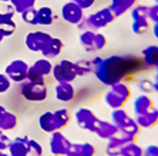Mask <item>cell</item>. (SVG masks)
I'll return each mask as SVG.
<instances>
[{
    "mask_svg": "<svg viewBox=\"0 0 158 156\" xmlns=\"http://www.w3.org/2000/svg\"><path fill=\"white\" fill-rule=\"evenodd\" d=\"M93 66L96 78L107 86L125 82L148 69L143 57L140 59L137 56H110L107 59L96 57L93 60Z\"/></svg>",
    "mask_w": 158,
    "mask_h": 156,
    "instance_id": "cell-1",
    "label": "cell"
},
{
    "mask_svg": "<svg viewBox=\"0 0 158 156\" xmlns=\"http://www.w3.org/2000/svg\"><path fill=\"white\" fill-rule=\"evenodd\" d=\"M111 122L118 127V130L121 133L128 135V136H131L134 139L141 132V127L138 126V123L135 122V119H132L131 116L128 115V112L125 110L124 108L115 109V110L111 112Z\"/></svg>",
    "mask_w": 158,
    "mask_h": 156,
    "instance_id": "cell-2",
    "label": "cell"
},
{
    "mask_svg": "<svg viewBox=\"0 0 158 156\" xmlns=\"http://www.w3.org/2000/svg\"><path fill=\"white\" fill-rule=\"evenodd\" d=\"M114 20H115V15L113 13V10L110 7H104V9H100V10L91 13L78 26H81V27L85 26L87 27L85 30H98V29H103V27H107Z\"/></svg>",
    "mask_w": 158,
    "mask_h": 156,
    "instance_id": "cell-3",
    "label": "cell"
},
{
    "mask_svg": "<svg viewBox=\"0 0 158 156\" xmlns=\"http://www.w3.org/2000/svg\"><path fill=\"white\" fill-rule=\"evenodd\" d=\"M74 119H76V123H77V126L80 129L91 132V133L96 132V127L100 122V118L96 115V112L88 108L77 109L76 113H74Z\"/></svg>",
    "mask_w": 158,
    "mask_h": 156,
    "instance_id": "cell-4",
    "label": "cell"
},
{
    "mask_svg": "<svg viewBox=\"0 0 158 156\" xmlns=\"http://www.w3.org/2000/svg\"><path fill=\"white\" fill-rule=\"evenodd\" d=\"M22 95L30 102H43L47 99L48 90L46 83H34L27 80L22 86Z\"/></svg>",
    "mask_w": 158,
    "mask_h": 156,
    "instance_id": "cell-5",
    "label": "cell"
},
{
    "mask_svg": "<svg viewBox=\"0 0 158 156\" xmlns=\"http://www.w3.org/2000/svg\"><path fill=\"white\" fill-rule=\"evenodd\" d=\"M53 76L57 82H69L71 83L74 79L77 78V73H76V66H74V62L70 60H61L60 63H57L56 66H53Z\"/></svg>",
    "mask_w": 158,
    "mask_h": 156,
    "instance_id": "cell-6",
    "label": "cell"
},
{
    "mask_svg": "<svg viewBox=\"0 0 158 156\" xmlns=\"http://www.w3.org/2000/svg\"><path fill=\"white\" fill-rule=\"evenodd\" d=\"M70 146H71V142L60 130L52 133V138H50V150H52V153L54 156H67Z\"/></svg>",
    "mask_w": 158,
    "mask_h": 156,
    "instance_id": "cell-7",
    "label": "cell"
},
{
    "mask_svg": "<svg viewBox=\"0 0 158 156\" xmlns=\"http://www.w3.org/2000/svg\"><path fill=\"white\" fill-rule=\"evenodd\" d=\"M29 65L23 60H13L10 65H7L4 73L13 82H24L27 79V72H29Z\"/></svg>",
    "mask_w": 158,
    "mask_h": 156,
    "instance_id": "cell-8",
    "label": "cell"
},
{
    "mask_svg": "<svg viewBox=\"0 0 158 156\" xmlns=\"http://www.w3.org/2000/svg\"><path fill=\"white\" fill-rule=\"evenodd\" d=\"M61 16L70 25H80L84 20V10L78 4L74 3V2H69V3H66L63 6Z\"/></svg>",
    "mask_w": 158,
    "mask_h": 156,
    "instance_id": "cell-9",
    "label": "cell"
},
{
    "mask_svg": "<svg viewBox=\"0 0 158 156\" xmlns=\"http://www.w3.org/2000/svg\"><path fill=\"white\" fill-rule=\"evenodd\" d=\"M52 37V34L46 32H30L26 36V46L31 52H41Z\"/></svg>",
    "mask_w": 158,
    "mask_h": 156,
    "instance_id": "cell-10",
    "label": "cell"
},
{
    "mask_svg": "<svg viewBox=\"0 0 158 156\" xmlns=\"http://www.w3.org/2000/svg\"><path fill=\"white\" fill-rule=\"evenodd\" d=\"M131 140H135V139L128 136V135L118 132L114 138H111L110 140H108V143H107V148H106L107 156H120L121 148L125 143H128V142H131Z\"/></svg>",
    "mask_w": 158,
    "mask_h": 156,
    "instance_id": "cell-11",
    "label": "cell"
},
{
    "mask_svg": "<svg viewBox=\"0 0 158 156\" xmlns=\"http://www.w3.org/2000/svg\"><path fill=\"white\" fill-rule=\"evenodd\" d=\"M29 139L27 136L23 138H15L13 140H10L7 150L10 156H29Z\"/></svg>",
    "mask_w": 158,
    "mask_h": 156,
    "instance_id": "cell-12",
    "label": "cell"
},
{
    "mask_svg": "<svg viewBox=\"0 0 158 156\" xmlns=\"http://www.w3.org/2000/svg\"><path fill=\"white\" fill-rule=\"evenodd\" d=\"M56 99L60 102H71L76 96V89L74 86L69 82H60L56 86Z\"/></svg>",
    "mask_w": 158,
    "mask_h": 156,
    "instance_id": "cell-13",
    "label": "cell"
},
{
    "mask_svg": "<svg viewBox=\"0 0 158 156\" xmlns=\"http://www.w3.org/2000/svg\"><path fill=\"white\" fill-rule=\"evenodd\" d=\"M118 132H120V130H118V127L115 126L113 122H107V120H101V119H100V122H98V125H97L96 132H94V133H96L100 139L110 140L111 138H114Z\"/></svg>",
    "mask_w": 158,
    "mask_h": 156,
    "instance_id": "cell-14",
    "label": "cell"
},
{
    "mask_svg": "<svg viewBox=\"0 0 158 156\" xmlns=\"http://www.w3.org/2000/svg\"><path fill=\"white\" fill-rule=\"evenodd\" d=\"M135 122L138 123V126L141 129H152L154 126L158 125V109L152 108L147 113H143V115L137 116Z\"/></svg>",
    "mask_w": 158,
    "mask_h": 156,
    "instance_id": "cell-15",
    "label": "cell"
},
{
    "mask_svg": "<svg viewBox=\"0 0 158 156\" xmlns=\"http://www.w3.org/2000/svg\"><path fill=\"white\" fill-rule=\"evenodd\" d=\"M154 108V102L148 95L143 93L140 96H137V99L134 100V105H132V110L135 113V116H140L143 113H147L148 110Z\"/></svg>",
    "mask_w": 158,
    "mask_h": 156,
    "instance_id": "cell-16",
    "label": "cell"
},
{
    "mask_svg": "<svg viewBox=\"0 0 158 156\" xmlns=\"http://www.w3.org/2000/svg\"><path fill=\"white\" fill-rule=\"evenodd\" d=\"M63 47H64V45H63V42L60 40V39L52 37L50 42L44 46L43 50H41L40 53L46 57V59H53V57H57V56L63 52Z\"/></svg>",
    "mask_w": 158,
    "mask_h": 156,
    "instance_id": "cell-17",
    "label": "cell"
},
{
    "mask_svg": "<svg viewBox=\"0 0 158 156\" xmlns=\"http://www.w3.org/2000/svg\"><path fill=\"white\" fill-rule=\"evenodd\" d=\"M17 126V118L15 113L9 112L0 105V130H13Z\"/></svg>",
    "mask_w": 158,
    "mask_h": 156,
    "instance_id": "cell-18",
    "label": "cell"
},
{
    "mask_svg": "<svg viewBox=\"0 0 158 156\" xmlns=\"http://www.w3.org/2000/svg\"><path fill=\"white\" fill-rule=\"evenodd\" d=\"M67 156H96V148L91 143H71Z\"/></svg>",
    "mask_w": 158,
    "mask_h": 156,
    "instance_id": "cell-19",
    "label": "cell"
},
{
    "mask_svg": "<svg viewBox=\"0 0 158 156\" xmlns=\"http://www.w3.org/2000/svg\"><path fill=\"white\" fill-rule=\"evenodd\" d=\"M135 4H137V0H111L110 9L113 10L115 17H118V16L124 15L125 11L131 10Z\"/></svg>",
    "mask_w": 158,
    "mask_h": 156,
    "instance_id": "cell-20",
    "label": "cell"
},
{
    "mask_svg": "<svg viewBox=\"0 0 158 156\" xmlns=\"http://www.w3.org/2000/svg\"><path fill=\"white\" fill-rule=\"evenodd\" d=\"M39 125H40L41 130H44L46 133H53L57 132V126H56L54 120V113L53 112H44L39 119Z\"/></svg>",
    "mask_w": 158,
    "mask_h": 156,
    "instance_id": "cell-21",
    "label": "cell"
},
{
    "mask_svg": "<svg viewBox=\"0 0 158 156\" xmlns=\"http://www.w3.org/2000/svg\"><path fill=\"white\" fill-rule=\"evenodd\" d=\"M143 62L145 66L150 67H157L158 66V46H148L143 50Z\"/></svg>",
    "mask_w": 158,
    "mask_h": 156,
    "instance_id": "cell-22",
    "label": "cell"
},
{
    "mask_svg": "<svg viewBox=\"0 0 158 156\" xmlns=\"http://www.w3.org/2000/svg\"><path fill=\"white\" fill-rule=\"evenodd\" d=\"M54 20V15L50 7H40L37 9L36 13V25H41V26H50Z\"/></svg>",
    "mask_w": 158,
    "mask_h": 156,
    "instance_id": "cell-23",
    "label": "cell"
},
{
    "mask_svg": "<svg viewBox=\"0 0 158 156\" xmlns=\"http://www.w3.org/2000/svg\"><path fill=\"white\" fill-rule=\"evenodd\" d=\"M110 90L111 92H114L118 97H121L125 103L131 99V89H130V86L127 85V83H124V82H118V83L111 85Z\"/></svg>",
    "mask_w": 158,
    "mask_h": 156,
    "instance_id": "cell-24",
    "label": "cell"
},
{
    "mask_svg": "<svg viewBox=\"0 0 158 156\" xmlns=\"http://www.w3.org/2000/svg\"><path fill=\"white\" fill-rule=\"evenodd\" d=\"M54 113V120H56V126H57V130H61L70 123L71 120V115L70 112L67 109H59V110L53 112Z\"/></svg>",
    "mask_w": 158,
    "mask_h": 156,
    "instance_id": "cell-25",
    "label": "cell"
},
{
    "mask_svg": "<svg viewBox=\"0 0 158 156\" xmlns=\"http://www.w3.org/2000/svg\"><path fill=\"white\" fill-rule=\"evenodd\" d=\"M120 156H144V149L135 143V140H131L121 148Z\"/></svg>",
    "mask_w": 158,
    "mask_h": 156,
    "instance_id": "cell-26",
    "label": "cell"
},
{
    "mask_svg": "<svg viewBox=\"0 0 158 156\" xmlns=\"http://www.w3.org/2000/svg\"><path fill=\"white\" fill-rule=\"evenodd\" d=\"M104 102H106L107 106H108V108H111L113 110L124 108V105H125V102L123 100L121 97H118L117 95H115L114 92H111V90L106 92V95H104Z\"/></svg>",
    "mask_w": 158,
    "mask_h": 156,
    "instance_id": "cell-27",
    "label": "cell"
},
{
    "mask_svg": "<svg viewBox=\"0 0 158 156\" xmlns=\"http://www.w3.org/2000/svg\"><path fill=\"white\" fill-rule=\"evenodd\" d=\"M31 67H34L39 73L43 74L44 78L48 76V74L53 72V65L50 63V60L46 59V57H44V59H39L37 62H34V65Z\"/></svg>",
    "mask_w": 158,
    "mask_h": 156,
    "instance_id": "cell-28",
    "label": "cell"
},
{
    "mask_svg": "<svg viewBox=\"0 0 158 156\" xmlns=\"http://www.w3.org/2000/svg\"><path fill=\"white\" fill-rule=\"evenodd\" d=\"M94 37H96V32H94V30H84V32L80 34L81 45L84 46L87 52H93V43H94Z\"/></svg>",
    "mask_w": 158,
    "mask_h": 156,
    "instance_id": "cell-29",
    "label": "cell"
},
{
    "mask_svg": "<svg viewBox=\"0 0 158 156\" xmlns=\"http://www.w3.org/2000/svg\"><path fill=\"white\" fill-rule=\"evenodd\" d=\"M74 66H76V73H77V76H85V74L91 73V72L94 70L93 62H90V60H80V62H76Z\"/></svg>",
    "mask_w": 158,
    "mask_h": 156,
    "instance_id": "cell-30",
    "label": "cell"
},
{
    "mask_svg": "<svg viewBox=\"0 0 158 156\" xmlns=\"http://www.w3.org/2000/svg\"><path fill=\"white\" fill-rule=\"evenodd\" d=\"M150 30V23L148 19H140V20H134L132 22V32L138 36H143Z\"/></svg>",
    "mask_w": 158,
    "mask_h": 156,
    "instance_id": "cell-31",
    "label": "cell"
},
{
    "mask_svg": "<svg viewBox=\"0 0 158 156\" xmlns=\"http://www.w3.org/2000/svg\"><path fill=\"white\" fill-rule=\"evenodd\" d=\"M10 2L11 6L15 7V10L19 11V13L29 10V9L34 7V4H36V0H10Z\"/></svg>",
    "mask_w": 158,
    "mask_h": 156,
    "instance_id": "cell-32",
    "label": "cell"
},
{
    "mask_svg": "<svg viewBox=\"0 0 158 156\" xmlns=\"http://www.w3.org/2000/svg\"><path fill=\"white\" fill-rule=\"evenodd\" d=\"M148 11H150V7H148V6H143V4H135V6L131 9L132 20L148 19Z\"/></svg>",
    "mask_w": 158,
    "mask_h": 156,
    "instance_id": "cell-33",
    "label": "cell"
},
{
    "mask_svg": "<svg viewBox=\"0 0 158 156\" xmlns=\"http://www.w3.org/2000/svg\"><path fill=\"white\" fill-rule=\"evenodd\" d=\"M107 46V37L103 33H96L94 37V43H93V52L96 50H103Z\"/></svg>",
    "mask_w": 158,
    "mask_h": 156,
    "instance_id": "cell-34",
    "label": "cell"
},
{
    "mask_svg": "<svg viewBox=\"0 0 158 156\" xmlns=\"http://www.w3.org/2000/svg\"><path fill=\"white\" fill-rule=\"evenodd\" d=\"M29 153L33 156H43V146L34 139H29Z\"/></svg>",
    "mask_w": 158,
    "mask_h": 156,
    "instance_id": "cell-35",
    "label": "cell"
},
{
    "mask_svg": "<svg viewBox=\"0 0 158 156\" xmlns=\"http://www.w3.org/2000/svg\"><path fill=\"white\" fill-rule=\"evenodd\" d=\"M27 80L29 82H34V83H44V76L39 73L34 67L30 66L29 72H27Z\"/></svg>",
    "mask_w": 158,
    "mask_h": 156,
    "instance_id": "cell-36",
    "label": "cell"
},
{
    "mask_svg": "<svg viewBox=\"0 0 158 156\" xmlns=\"http://www.w3.org/2000/svg\"><path fill=\"white\" fill-rule=\"evenodd\" d=\"M36 13H37V10L34 7H31V9H29V10L23 11L22 19L27 25H36Z\"/></svg>",
    "mask_w": 158,
    "mask_h": 156,
    "instance_id": "cell-37",
    "label": "cell"
},
{
    "mask_svg": "<svg viewBox=\"0 0 158 156\" xmlns=\"http://www.w3.org/2000/svg\"><path fill=\"white\" fill-rule=\"evenodd\" d=\"M138 89L143 93H151L154 92V82H151L148 79H143L138 82Z\"/></svg>",
    "mask_w": 158,
    "mask_h": 156,
    "instance_id": "cell-38",
    "label": "cell"
},
{
    "mask_svg": "<svg viewBox=\"0 0 158 156\" xmlns=\"http://www.w3.org/2000/svg\"><path fill=\"white\" fill-rule=\"evenodd\" d=\"M10 82L11 80L7 78V74L0 73V93H4V92H7V90L10 89Z\"/></svg>",
    "mask_w": 158,
    "mask_h": 156,
    "instance_id": "cell-39",
    "label": "cell"
},
{
    "mask_svg": "<svg viewBox=\"0 0 158 156\" xmlns=\"http://www.w3.org/2000/svg\"><path fill=\"white\" fill-rule=\"evenodd\" d=\"M9 145H10V139L6 136V135L0 130V152H4V150H7Z\"/></svg>",
    "mask_w": 158,
    "mask_h": 156,
    "instance_id": "cell-40",
    "label": "cell"
},
{
    "mask_svg": "<svg viewBox=\"0 0 158 156\" xmlns=\"http://www.w3.org/2000/svg\"><path fill=\"white\" fill-rule=\"evenodd\" d=\"M71 2H74L76 4H78L83 10H85V9H90L93 6V4L96 3V0H71Z\"/></svg>",
    "mask_w": 158,
    "mask_h": 156,
    "instance_id": "cell-41",
    "label": "cell"
},
{
    "mask_svg": "<svg viewBox=\"0 0 158 156\" xmlns=\"http://www.w3.org/2000/svg\"><path fill=\"white\" fill-rule=\"evenodd\" d=\"M148 19H150L151 22L158 23V4L151 6L150 7V11H148Z\"/></svg>",
    "mask_w": 158,
    "mask_h": 156,
    "instance_id": "cell-42",
    "label": "cell"
},
{
    "mask_svg": "<svg viewBox=\"0 0 158 156\" xmlns=\"http://www.w3.org/2000/svg\"><path fill=\"white\" fill-rule=\"evenodd\" d=\"M144 156H158V146L150 145L144 149Z\"/></svg>",
    "mask_w": 158,
    "mask_h": 156,
    "instance_id": "cell-43",
    "label": "cell"
},
{
    "mask_svg": "<svg viewBox=\"0 0 158 156\" xmlns=\"http://www.w3.org/2000/svg\"><path fill=\"white\" fill-rule=\"evenodd\" d=\"M154 92L158 93V73L155 74V79H154Z\"/></svg>",
    "mask_w": 158,
    "mask_h": 156,
    "instance_id": "cell-44",
    "label": "cell"
},
{
    "mask_svg": "<svg viewBox=\"0 0 158 156\" xmlns=\"http://www.w3.org/2000/svg\"><path fill=\"white\" fill-rule=\"evenodd\" d=\"M152 32H154V36L158 39V23H154V26H152Z\"/></svg>",
    "mask_w": 158,
    "mask_h": 156,
    "instance_id": "cell-45",
    "label": "cell"
},
{
    "mask_svg": "<svg viewBox=\"0 0 158 156\" xmlns=\"http://www.w3.org/2000/svg\"><path fill=\"white\" fill-rule=\"evenodd\" d=\"M4 37H6V33H4V32H3V30H2V29H0V42H2V40H3V39H4Z\"/></svg>",
    "mask_w": 158,
    "mask_h": 156,
    "instance_id": "cell-46",
    "label": "cell"
},
{
    "mask_svg": "<svg viewBox=\"0 0 158 156\" xmlns=\"http://www.w3.org/2000/svg\"><path fill=\"white\" fill-rule=\"evenodd\" d=\"M0 156H10L9 153H6V152H0Z\"/></svg>",
    "mask_w": 158,
    "mask_h": 156,
    "instance_id": "cell-47",
    "label": "cell"
},
{
    "mask_svg": "<svg viewBox=\"0 0 158 156\" xmlns=\"http://www.w3.org/2000/svg\"><path fill=\"white\" fill-rule=\"evenodd\" d=\"M0 2H10V0H0Z\"/></svg>",
    "mask_w": 158,
    "mask_h": 156,
    "instance_id": "cell-48",
    "label": "cell"
},
{
    "mask_svg": "<svg viewBox=\"0 0 158 156\" xmlns=\"http://www.w3.org/2000/svg\"><path fill=\"white\" fill-rule=\"evenodd\" d=\"M155 70H157V73H158V66H157V67H155Z\"/></svg>",
    "mask_w": 158,
    "mask_h": 156,
    "instance_id": "cell-49",
    "label": "cell"
}]
</instances>
